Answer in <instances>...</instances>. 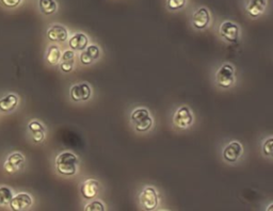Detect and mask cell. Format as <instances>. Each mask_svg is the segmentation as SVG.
I'll list each match as a JSON object with an SVG mask.
<instances>
[{"instance_id": "obj_1", "label": "cell", "mask_w": 273, "mask_h": 211, "mask_svg": "<svg viewBox=\"0 0 273 211\" xmlns=\"http://www.w3.org/2000/svg\"><path fill=\"white\" fill-rule=\"evenodd\" d=\"M56 166H57L58 172L62 174V175L72 176L77 172L78 159L73 153L64 152L57 157Z\"/></svg>"}, {"instance_id": "obj_2", "label": "cell", "mask_w": 273, "mask_h": 211, "mask_svg": "<svg viewBox=\"0 0 273 211\" xmlns=\"http://www.w3.org/2000/svg\"><path fill=\"white\" fill-rule=\"evenodd\" d=\"M131 121L135 124L136 129L140 132L147 131L153 125V120L149 115L148 110L144 108L136 109L131 114Z\"/></svg>"}, {"instance_id": "obj_3", "label": "cell", "mask_w": 273, "mask_h": 211, "mask_svg": "<svg viewBox=\"0 0 273 211\" xmlns=\"http://www.w3.org/2000/svg\"><path fill=\"white\" fill-rule=\"evenodd\" d=\"M235 82L234 67L231 64H224L216 73V84L221 88H230Z\"/></svg>"}, {"instance_id": "obj_4", "label": "cell", "mask_w": 273, "mask_h": 211, "mask_svg": "<svg viewBox=\"0 0 273 211\" xmlns=\"http://www.w3.org/2000/svg\"><path fill=\"white\" fill-rule=\"evenodd\" d=\"M140 201L145 210H154L159 203V197L156 190L153 187H145L141 192Z\"/></svg>"}, {"instance_id": "obj_5", "label": "cell", "mask_w": 273, "mask_h": 211, "mask_svg": "<svg viewBox=\"0 0 273 211\" xmlns=\"http://www.w3.org/2000/svg\"><path fill=\"white\" fill-rule=\"evenodd\" d=\"M220 34L230 43H236L239 39V27L232 22H224L220 26Z\"/></svg>"}, {"instance_id": "obj_6", "label": "cell", "mask_w": 273, "mask_h": 211, "mask_svg": "<svg viewBox=\"0 0 273 211\" xmlns=\"http://www.w3.org/2000/svg\"><path fill=\"white\" fill-rule=\"evenodd\" d=\"M193 122V115L188 107H181L174 114V123L180 128L189 127Z\"/></svg>"}, {"instance_id": "obj_7", "label": "cell", "mask_w": 273, "mask_h": 211, "mask_svg": "<svg viewBox=\"0 0 273 211\" xmlns=\"http://www.w3.org/2000/svg\"><path fill=\"white\" fill-rule=\"evenodd\" d=\"M210 23V13L208 11V9L206 8H200L194 14L192 18V24L194 26V28L202 30L208 27Z\"/></svg>"}, {"instance_id": "obj_8", "label": "cell", "mask_w": 273, "mask_h": 211, "mask_svg": "<svg viewBox=\"0 0 273 211\" xmlns=\"http://www.w3.org/2000/svg\"><path fill=\"white\" fill-rule=\"evenodd\" d=\"M91 88L88 84H77L71 89V97L75 102H86L91 97Z\"/></svg>"}, {"instance_id": "obj_9", "label": "cell", "mask_w": 273, "mask_h": 211, "mask_svg": "<svg viewBox=\"0 0 273 211\" xmlns=\"http://www.w3.org/2000/svg\"><path fill=\"white\" fill-rule=\"evenodd\" d=\"M242 155V146L238 142H231L223 151V158L228 162H236Z\"/></svg>"}, {"instance_id": "obj_10", "label": "cell", "mask_w": 273, "mask_h": 211, "mask_svg": "<svg viewBox=\"0 0 273 211\" xmlns=\"http://www.w3.org/2000/svg\"><path fill=\"white\" fill-rule=\"evenodd\" d=\"M9 204H10V207L14 211H23L32 205V198L30 197V195H28L26 193H20L16 196L12 197Z\"/></svg>"}, {"instance_id": "obj_11", "label": "cell", "mask_w": 273, "mask_h": 211, "mask_svg": "<svg viewBox=\"0 0 273 211\" xmlns=\"http://www.w3.org/2000/svg\"><path fill=\"white\" fill-rule=\"evenodd\" d=\"M81 194L86 199L94 198L99 192V182L95 179H88L82 183Z\"/></svg>"}, {"instance_id": "obj_12", "label": "cell", "mask_w": 273, "mask_h": 211, "mask_svg": "<svg viewBox=\"0 0 273 211\" xmlns=\"http://www.w3.org/2000/svg\"><path fill=\"white\" fill-rule=\"evenodd\" d=\"M24 163H25L24 156L20 153H15L11 155L7 160V162L5 163V169L9 173H15L23 168Z\"/></svg>"}, {"instance_id": "obj_13", "label": "cell", "mask_w": 273, "mask_h": 211, "mask_svg": "<svg viewBox=\"0 0 273 211\" xmlns=\"http://www.w3.org/2000/svg\"><path fill=\"white\" fill-rule=\"evenodd\" d=\"M47 36L50 41L53 42H65L68 40V30L64 28L63 26L60 25H54L48 29L47 31Z\"/></svg>"}, {"instance_id": "obj_14", "label": "cell", "mask_w": 273, "mask_h": 211, "mask_svg": "<svg viewBox=\"0 0 273 211\" xmlns=\"http://www.w3.org/2000/svg\"><path fill=\"white\" fill-rule=\"evenodd\" d=\"M98 57H99V48L96 45H90L83 49L80 56V60L84 65H89V64H92L96 59H98Z\"/></svg>"}, {"instance_id": "obj_15", "label": "cell", "mask_w": 273, "mask_h": 211, "mask_svg": "<svg viewBox=\"0 0 273 211\" xmlns=\"http://www.w3.org/2000/svg\"><path fill=\"white\" fill-rule=\"evenodd\" d=\"M267 8V0H250L247 11L253 18H256L265 12Z\"/></svg>"}, {"instance_id": "obj_16", "label": "cell", "mask_w": 273, "mask_h": 211, "mask_svg": "<svg viewBox=\"0 0 273 211\" xmlns=\"http://www.w3.org/2000/svg\"><path fill=\"white\" fill-rule=\"evenodd\" d=\"M88 36L83 33H77L72 36L69 42L70 47L74 50H83L88 46Z\"/></svg>"}, {"instance_id": "obj_17", "label": "cell", "mask_w": 273, "mask_h": 211, "mask_svg": "<svg viewBox=\"0 0 273 211\" xmlns=\"http://www.w3.org/2000/svg\"><path fill=\"white\" fill-rule=\"evenodd\" d=\"M61 63L60 68L64 73H70L74 68V62H75V53L73 50H67L61 56Z\"/></svg>"}, {"instance_id": "obj_18", "label": "cell", "mask_w": 273, "mask_h": 211, "mask_svg": "<svg viewBox=\"0 0 273 211\" xmlns=\"http://www.w3.org/2000/svg\"><path fill=\"white\" fill-rule=\"evenodd\" d=\"M18 103V98L14 94H10L4 98L0 99V110L4 112H9L12 111L13 109L17 106Z\"/></svg>"}, {"instance_id": "obj_19", "label": "cell", "mask_w": 273, "mask_h": 211, "mask_svg": "<svg viewBox=\"0 0 273 211\" xmlns=\"http://www.w3.org/2000/svg\"><path fill=\"white\" fill-rule=\"evenodd\" d=\"M29 129L30 131L32 132L33 134V141L36 142V143H40L44 140V136H45V129L44 127L41 123L39 122H31L29 124Z\"/></svg>"}, {"instance_id": "obj_20", "label": "cell", "mask_w": 273, "mask_h": 211, "mask_svg": "<svg viewBox=\"0 0 273 211\" xmlns=\"http://www.w3.org/2000/svg\"><path fill=\"white\" fill-rule=\"evenodd\" d=\"M39 7L45 15H51L57 11V3L54 0H39Z\"/></svg>"}, {"instance_id": "obj_21", "label": "cell", "mask_w": 273, "mask_h": 211, "mask_svg": "<svg viewBox=\"0 0 273 211\" xmlns=\"http://www.w3.org/2000/svg\"><path fill=\"white\" fill-rule=\"evenodd\" d=\"M61 59V51L58 46L52 45L49 47L48 51H47V61H48L50 64H57L59 63Z\"/></svg>"}, {"instance_id": "obj_22", "label": "cell", "mask_w": 273, "mask_h": 211, "mask_svg": "<svg viewBox=\"0 0 273 211\" xmlns=\"http://www.w3.org/2000/svg\"><path fill=\"white\" fill-rule=\"evenodd\" d=\"M13 197L12 191L7 188V187H2L0 188V205H7L10 203V200Z\"/></svg>"}, {"instance_id": "obj_23", "label": "cell", "mask_w": 273, "mask_h": 211, "mask_svg": "<svg viewBox=\"0 0 273 211\" xmlns=\"http://www.w3.org/2000/svg\"><path fill=\"white\" fill-rule=\"evenodd\" d=\"M187 0H168V8L172 11L180 10L186 6Z\"/></svg>"}, {"instance_id": "obj_24", "label": "cell", "mask_w": 273, "mask_h": 211, "mask_svg": "<svg viewBox=\"0 0 273 211\" xmlns=\"http://www.w3.org/2000/svg\"><path fill=\"white\" fill-rule=\"evenodd\" d=\"M84 210L87 211H103L105 210V207L100 203L99 200H94L92 203H90L88 206L84 207Z\"/></svg>"}, {"instance_id": "obj_25", "label": "cell", "mask_w": 273, "mask_h": 211, "mask_svg": "<svg viewBox=\"0 0 273 211\" xmlns=\"http://www.w3.org/2000/svg\"><path fill=\"white\" fill-rule=\"evenodd\" d=\"M272 145H273V139L272 137H269V139L263 144V154L266 156H270L272 155Z\"/></svg>"}, {"instance_id": "obj_26", "label": "cell", "mask_w": 273, "mask_h": 211, "mask_svg": "<svg viewBox=\"0 0 273 211\" xmlns=\"http://www.w3.org/2000/svg\"><path fill=\"white\" fill-rule=\"evenodd\" d=\"M20 2H22V0H20Z\"/></svg>"}]
</instances>
